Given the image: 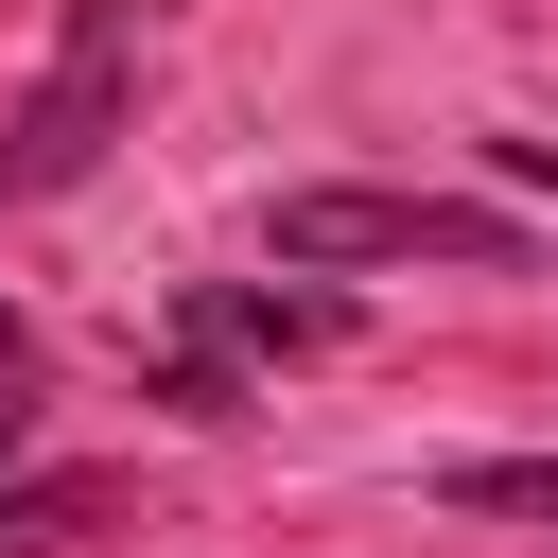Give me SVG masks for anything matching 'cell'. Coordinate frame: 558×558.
<instances>
[{"label": "cell", "mask_w": 558, "mask_h": 558, "mask_svg": "<svg viewBox=\"0 0 558 558\" xmlns=\"http://www.w3.org/2000/svg\"><path fill=\"white\" fill-rule=\"evenodd\" d=\"M262 244H279L296 279H349V262H436V279H523V262H541V227H523V209H488V192H384V174H331V192H279V209H262Z\"/></svg>", "instance_id": "cell-1"}, {"label": "cell", "mask_w": 558, "mask_h": 558, "mask_svg": "<svg viewBox=\"0 0 558 558\" xmlns=\"http://www.w3.org/2000/svg\"><path fill=\"white\" fill-rule=\"evenodd\" d=\"M140 506V471H0V558H70Z\"/></svg>", "instance_id": "cell-4"}, {"label": "cell", "mask_w": 558, "mask_h": 558, "mask_svg": "<svg viewBox=\"0 0 558 558\" xmlns=\"http://www.w3.org/2000/svg\"><path fill=\"white\" fill-rule=\"evenodd\" d=\"M314 349H349V296H279V279H174V331H157L140 401H157V418H244V384H262V366H314Z\"/></svg>", "instance_id": "cell-3"}, {"label": "cell", "mask_w": 558, "mask_h": 558, "mask_svg": "<svg viewBox=\"0 0 558 558\" xmlns=\"http://www.w3.org/2000/svg\"><path fill=\"white\" fill-rule=\"evenodd\" d=\"M140 52H157V0H70V35H52V70H35V105L0 122V209H35V192H87V174H105V140H122V105H140Z\"/></svg>", "instance_id": "cell-2"}, {"label": "cell", "mask_w": 558, "mask_h": 558, "mask_svg": "<svg viewBox=\"0 0 558 558\" xmlns=\"http://www.w3.org/2000/svg\"><path fill=\"white\" fill-rule=\"evenodd\" d=\"M35 401H52V349H35V331H17V314H0V471H17V453H35Z\"/></svg>", "instance_id": "cell-5"}, {"label": "cell", "mask_w": 558, "mask_h": 558, "mask_svg": "<svg viewBox=\"0 0 558 558\" xmlns=\"http://www.w3.org/2000/svg\"><path fill=\"white\" fill-rule=\"evenodd\" d=\"M488 174H506V192H541V227H558V140H488Z\"/></svg>", "instance_id": "cell-6"}]
</instances>
